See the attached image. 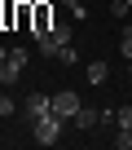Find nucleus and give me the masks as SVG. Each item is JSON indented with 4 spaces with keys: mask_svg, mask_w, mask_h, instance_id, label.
<instances>
[{
    "mask_svg": "<svg viewBox=\"0 0 132 150\" xmlns=\"http://www.w3.org/2000/svg\"><path fill=\"white\" fill-rule=\"evenodd\" d=\"M62 128H66V119H62V115H53V110H48V115H40V119L31 124V132H35V141H40V146H57V141H62Z\"/></svg>",
    "mask_w": 132,
    "mask_h": 150,
    "instance_id": "f257e3e1",
    "label": "nucleus"
},
{
    "mask_svg": "<svg viewBox=\"0 0 132 150\" xmlns=\"http://www.w3.org/2000/svg\"><path fill=\"white\" fill-rule=\"evenodd\" d=\"M27 71V49H9V57L0 62V88L18 84V75Z\"/></svg>",
    "mask_w": 132,
    "mask_h": 150,
    "instance_id": "f03ea898",
    "label": "nucleus"
},
{
    "mask_svg": "<svg viewBox=\"0 0 132 150\" xmlns=\"http://www.w3.org/2000/svg\"><path fill=\"white\" fill-rule=\"evenodd\" d=\"M53 31V5L48 0H31V35H48Z\"/></svg>",
    "mask_w": 132,
    "mask_h": 150,
    "instance_id": "7ed1b4c3",
    "label": "nucleus"
},
{
    "mask_svg": "<svg viewBox=\"0 0 132 150\" xmlns=\"http://www.w3.org/2000/svg\"><path fill=\"white\" fill-rule=\"evenodd\" d=\"M48 110H53V97H48V93H31V97L22 102V119H27V124H35V119L48 115Z\"/></svg>",
    "mask_w": 132,
    "mask_h": 150,
    "instance_id": "20e7f679",
    "label": "nucleus"
},
{
    "mask_svg": "<svg viewBox=\"0 0 132 150\" xmlns=\"http://www.w3.org/2000/svg\"><path fill=\"white\" fill-rule=\"evenodd\" d=\"M53 115H62V119H75V115H79V93H71V88L53 93Z\"/></svg>",
    "mask_w": 132,
    "mask_h": 150,
    "instance_id": "39448f33",
    "label": "nucleus"
},
{
    "mask_svg": "<svg viewBox=\"0 0 132 150\" xmlns=\"http://www.w3.org/2000/svg\"><path fill=\"white\" fill-rule=\"evenodd\" d=\"M71 124H75V128H84V132H88V128H101V110H93V106H79V115H75Z\"/></svg>",
    "mask_w": 132,
    "mask_h": 150,
    "instance_id": "423d86ee",
    "label": "nucleus"
},
{
    "mask_svg": "<svg viewBox=\"0 0 132 150\" xmlns=\"http://www.w3.org/2000/svg\"><path fill=\"white\" fill-rule=\"evenodd\" d=\"M106 80H110V66H106V62H88V84H93V88H101Z\"/></svg>",
    "mask_w": 132,
    "mask_h": 150,
    "instance_id": "0eeeda50",
    "label": "nucleus"
},
{
    "mask_svg": "<svg viewBox=\"0 0 132 150\" xmlns=\"http://www.w3.org/2000/svg\"><path fill=\"white\" fill-rule=\"evenodd\" d=\"M48 35H53V44L62 49V44H71V35H75V31L66 27V22H53V31H48Z\"/></svg>",
    "mask_w": 132,
    "mask_h": 150,
    "instance_id": "6e6552de",
    "label": "nucleus"
},
{
    "mask_svg": "<svg viewBox=\"0 0 132 150\" xmlns=\"http://www.w3.org/2000/svg\"><path fill=\"white\" fill-rule=\"evenodd\" d=\"M114 128L119 132H132V106H119L114 110Z\"/></svg>",
    "mask_w": 132,
    "mask_h": 150,
    "instance_id": "1a4fd4ad",
    "label": "nucleus"
},
{
    "mask_svg": "<svg viewBox=\"0 0 132 150\" xmlns=\"http://www.w3.org/2000/svg\"><path fill=\"white\" fill-rule=\"evenodd\" d=\"M18 31H31V0H18Z\"/></svg>",
    "mask_w": 132,
    "mask_h": 150,
    "instance_id": "9d476101",
    "label": "nucleus"
},
{
    "mask_svg": "<svg viewBox=\"0 0 132 150\" xmlns=\"http://www.w3.org/2000/svg\"><path fill=\"white\" fill-rule=\"evenodd\" d=\"M57 62H66V66H75V62H79V53H75V44H62V49H57Z\"/></svg>",
    "mask_w": 132,
    "mask_h": 150,
    "instance_id": "9b49d317",
    "label": "nucleus"
},
{
    "mask_svg": "<svg viewBox=\"0 0 132 150\" xmlns=\"http://www.w3.org/2000/svg\"><path fill=\"white\" fill-rule=\"evenodd\" d=\"M13 110H18V102H13L5 88H0V115H13Z\"/></svg>",
    "mask_w": 132,
    "mask_h": 150,
    "instance_id": "f8f14e48",
    "label": "nucleus"
},
{
    "mask_svg": "<svg viewBox=\"0 0 132 150\" xmlns=\"http://www.w3.org/2000/svg\"><path fill=\"white\" fill-rule=\"evenodd\" d=\"M119 53H123V62H132V31H123V40H119Z\"/></svg>",
    "mask_w": 132,
    "mask_h": 150,
    "instance_id": "ddd939ff",
    "label": "nucleus"
},
{
    "mask_svg": "<svg viewBox=\"0 0 132 150\" xmlns=\"http://www.w3.org/2000/svg\"><path fill=\"white\" fill-rule=\"evenodd\" d=\"M114 146H119V150H128V146H132V132H119V137H114Z\"/></svg>",
    "mask_w": 132,
    "mask_h": 150,
    "instance_id": "4468645a",
    "label": "nucleus"
},
{
    "mask_svg": "<svg viewBox=\"0 0 132 150\" xmlns=\"http://www.w3.org/2000/svg\"><path fill=\"white\" fill-rule=\"evenodd\" d=\"M57 5H66V9H79V5H84V0H57Z\"/></svg>",
    "mask_w": 132,
    "mask_h": 150,
    "instance_id": "2eb2a0df",
    "label": "nucleus"
},
{
    "mask_svg": "<svg viewBox=\"0 0 132 150\" xmlns=\"http://www.w3.org/2000/svg\"><path fill=\"white\" fill-rule=\"evenodd\" d=\"M0 27H5V5H0Z\"/></svg>",
    "mask_w": 132,
    "mask_h": 150,
    "instance_id": "dca6fc26",
    "label": "nucleus"
},
{
    "mask_svg": "<svg viewBox=\"0 0 132 150\" xmlns=\"http://www.w3.org/2000/svg\"><path fill=\"white\" fill-rule=\"evenodd\" d=\"M5 57H9V49H0V62H5Z\"/></svg>",
    "mask_w": 132,
    "mask_h": 150,
    "instance_id": "f3484780",
    "label": "nucleus"
},
{
    "mask_svg": "<svg viewBox=\"0 0 132 150\" xmlns=\"http://www.w3.org/2000/svg\"><path fill=\"white\" fill-rule=\"evenodd\" d=\"M123 5H128V9H132V0H123Z\"/></svg>",
    "mask_w": 132,
    "mask_h": 150,
    "instance_id": "a211bd4d",
    "label": "nucleus"
}]
</instances>
